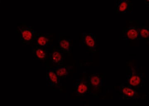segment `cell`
<instances>
[{"instance_id":"6da1fadb","label":"cell","mask_w":149,"mask_h":106,"mask_svg":"<svg viewBox=\"0 0 149 106\" xmlns=\"http://www.w3.org/2000/svg\"><path fill=\"white\" fill-rule=\"evenodd\" d=\"M126 78V85L138 90L143 88L146 84V78L143 74L133 67H129Z\"/></svg>"},{"instance_id":"7a4b0ae2","label":"cell","mask_w":149,"mask_h":106,"mask_svg":"<svg viewBox=\"0 0 149 106\" xmlns=\"http://www.w3.org/2000/svg\"><path fill=\"white\" fill-rule=\"evenodd\" d=\"M18 29L20 41L22 44L30 45L36 40L37 33L32 27L22 25L18 27Z\"/></svg>"},{"instance_id":"3957f363","label":"cell","mask_w":149,"mask_h":106,"mask_svg":"<svg viewBox=\"0 0 149 106\" xmlns=\"http://www.w3.org/2000/svg\"><path fill=\"white\" fill-rule=\"evenodd\" d=\"M82 41L84 47L92 52H95L99 45L97 37L95 34L87 32L82 33Z\"/></svg>"},{"instance_id":"277c9868","label":"cell","mask_w":149,"mask_h":106,"mask_svg":"<svg viewBox=\"0 0 149 106\" xmlns=\"http://www.w3.org/2000/svg\"><path fill=\"white\" fill-rule=\"evenodd\" d=\"M120 98L123 100H138L142 97L139 90L127 85L122 84L119 86Z\"/></svg>"},{"instance_id":"5b68a950","label":"cell","mask_w":149,"mask_h":106,"mask_svg":"<svg viewBox=\"0 0 149 106\" xmlns=\"http://www.w3.org/2000/svg\"><path fill=\"white\" fill-rule=\"evenodd\" d=\"M73 86L77 96H84L90 93L91 86L88 80L84 79L76 80Z\"/></svg>"},{"instance_id":"8992f818","label":"cell","mask_w":149,"mask_h":106,"mask_svg":"<svg viewBox=\"0 0 149 106\" xmlns=\"http://www.w3.org/2000/svg\"><path fill=\"white\" fill-rule=\"evenodd\" d=\"M60 80L56 74L54 68H47V86L49 85L51 87L58 88L60 87Z\"/></svg>"},{"instance_id":"52a82bcc","label":"cell","mask_w":149,"mask_h":106,"mask_svg":"<svg viewBox=\"0 0 149 106\" xmlns=\"http://www.w3.org/2000/svg\"><path fill=\"white\" fill-rule=\"evenodd\" d=\"M32 52L34 59L44 61L47 59L49 52L46 48L36 45L32 47Z\"/></svg>"},{"instance_id":"ba28073f","label":"cell","mask_w":149,"mask_h":106,"mask_svg":"<svg viewBox=\"0 0 149 106\" xmlns=\"http://www.w3.org/2000/svg\"><path fill=\"white\" fill-rule=\"evenodd\" d=\"M36 45L47 48L50 47L53 42L52 35L50 33H37Z\"/></svg>"},{"instance_id":"9c48e42d","label":"cell","mask_w":149,"mask_h":106,"mask_svg":"<svg viewBox=\"0 0 149 106\" xmlns=\"http://www.w3.org/2000/svg\"><path fill=\"white\" fill-rule=\"evenodd\" d=\"M140 27L130 26L125 29L123 35V40H140Z\"/></svg>"},{"instance_id":"30bf717a","label":"cell","mask_w":149,"mask_h":106,"mask_svg":"<svg viewBox=\"0 0 149 106\" xmlns=\"http://www.w3.org/2000/svg\"><path fill=\"white\" fill-rule=\"evenodd\" d=\"M88 81L91 88L96 90L102 86L104 80L100 75L97 73H93L89 76Z\"/></svg>"},{"instance_id":"8fae6325","label":"cell","mask_w":149,"mask_h":106,"mask_svg":"<svg viewBox=\"0 0 149 106\" xmlns=\"http://www.w3.org/2000/svg\"><path fill=\"white\" fill-rule=\"evenodd\" d=\"M116 10L119 13H129L132 10V1L130 0H119L116 1Z\"/></svg>"},{"instance_id":"7c38bea8","label":"cell","mask_w":149,"mask_h":106,"mask_svg":"<svg viewBox=\"0 0 149 106\" xmlns=\"http://www.w3.org/2000/svg\"><path fill=\"white\" fill-rule=\"evenodd\" d=\"M49 58L54 65L60 66L63 64V52L59 48H54L52 49Z\"/></svg>"},{"instance_id":"4fadbf2b","label":"cell","mask_w":149,"mask_h":106,"mask_svg":"<svg viewBox=\"0 0 149 106\" xmlns=\"http://www.w3.org/2000/svg\"><path fill=\"white\" fill-rule=\"evenodd\" d=\"M58 76L60 79H63L68 76L70 70L72 69V66H58L56 68H53Z\"/></svg>"},{"instance_id":"5bb4252c","label":"cell","mask_w":149,"mask_h":106,"mask_svg":"<svg viewBox=\"0 0 149 106\" xmlns=\"http://www.w3.org/2000/svg\"><path fill=\"white\" fill-rule=\"evenodd\" d=\"M72 46L71 40L69 39H63L59 41L58 48L63 52H69L71 50Z\"/></svg>"},{"instance_id":"9a60e30c","label":"cell","mask_w":149,"mask_h":106,"mask_svg":"<svg viewBox=\"0 0 149 106\" xmlns=\"http://www.w3.org/2000/svg\"><path fill=\"white\" fill-rule=\"evenodd\" d=\"M149 29L148 27L146 24H145L142 27H140V40L149 41Z\"/></svg>"}]
</instances>
